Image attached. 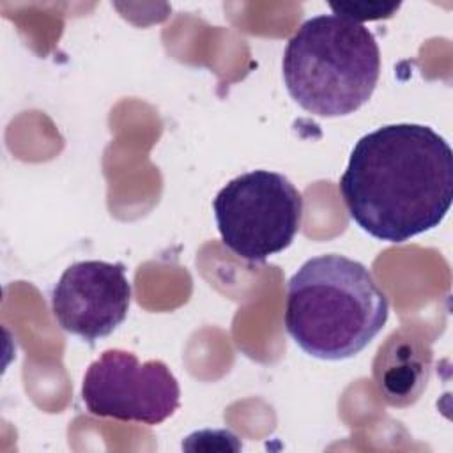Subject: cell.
Masks as SVG:
<instances>
[{
	"label": "cell",
	"mask_w": 453,
	"mask_h": 453,
	"mask_svg": "<svg viewBox=\"0 0 453 453\" xmlns=\"http://www.w3.org/2000/svg\"><path fill=\"white\" fill-rule=\"evenodd\" d=\"M350 218L386 242L442 223L453 200V152L423 124H389L361 136L340 179Z\"/></svg>",
	"instance_id": "obj_1"
},
{
	"label": "cell",
	"mask_w": 453,
	"mask_h": 453,
	"mask_svg": "<svg viewBox=\"0 0 453 453\" xmlns=\"http://www.w3.org/2000/svg\"><path fill=\"white\" fill-rule=\"evenodd\" d=\"M389 303L357 260L308 258L288 280L285 329L306 354L340 361L359 354L384 327Z\"/></svg>",
	"instance_id": "obj_2"
},
{
	"label": "cell",
	"mask_w": 453,
	"mask_h": 453,
	"mask_svg": "<svg viewBox=\"0 0 453 453\" xmlns=\"http://www.w3.org/2000/svg\"><path fill=\"white\" fill-rule=\"evenodd\" d=\"M281 67L287 90L301 108L319 117H343L372 97L380 51L365 25L319 14L288 39Z\"/></svg>",
	"instance_id": "obj_3"
},
{
	"label": "cell",
	"mask_w": 453,
	"mask_h": 453,
	"mask_svg": "<svg viewBox=\"0 0 453 453\" xmlns=\"http://www.w3.org/2000/svg\"><path fill=\"white\" fill-rule=\"evenodd\" d=\"M223 244L248 262L287 250L303 221V196L281 173L253 170L228 180L212 200Z\"/></svg>",
	"instance_id": "obj_4"
},
{
	"label": "cell",
	"mask_w": 453,
	"mask_h": 453,
	"mask_svg": "<svg viewBox=\"0 0 453 453\" xmlns=\"http://www.w3.org/2000/svg\"><path fill=\"white\" fill-rule=\"evenodd\" d=\"M81 398L97 418L159 425L179 409L180 389L163 361L142 363L133 352L108 349L88 365Z\"/></svg>",
	"instance_id": "obj_5"
},
{
	"label": "cell",
	"mask_w": 453,
	"mask_h": 453,
	"mask_svg": "<svg viewBox=\"0 0 453 453\" xmlns=\"http://www.w3.org/2000/svg\"><path fill=\"white\" fill-rule=\"evenodd\" d=\"M131 283L120 262L83 260L69 265L51 294L58 326L88 343L113 333L127 317Z\"/></svg>",
	"instance_id": "obj_6"
},
{
	"label": "cell",
	"mask_w": 453,
	"mask_h": 453,
	"mask_svg": "<svg viewBox=\"0 0 453 453\" xmlns=\"http://www.w3.org/2000/svg\"><path fill=\"white\" fill-rule=\"evenodd\" d=\"M331 11L336 16L352 19L356 23L370 21V19H382L391 18L398 7L400 2H340V4H329Z\"/></svg>",
	"instance_id": "obj_7"
}]
</instances>
